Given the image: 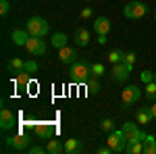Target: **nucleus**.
Returning a JSON list of instances; mask_svg holds the SVG:
<instances>
[{
  "label": "nucleus",
  "instance_id": "1",
  "mask_svg": "<svg viewBox=\"0 0 156 154\" xmlns=\"http://www.w3.org/2000/svg\"><path fill=\"white\" fill-rule=\"evenodd\" d=\"M71 79L75 83H85L90 79V75H92V65L87 63V60H75L71 65Z\"/></svg>",
  "mask_w": 156,
  "mask_h": 154
},
{
  "label": "nucleus",
  "instance_id": "2",
  "mask_svg": "<svg viewBox=\"0 0 156 154\" xmlns=\"http://www.w3.org/2000/svg\"><path fill=\"white\" fill-rule=\"evenodd\" d=\"M25 29L29 31V36L34 38H46L50 31V25L46 19H42V17H31L27 23H25Z\"/></svg>",
  "mask_w": 156,
  "mask_h": 154
},
{
  "label": "nucleus",
  "instance_id": "3",
  "mask_svg": "<svg viewBox=\"0 0 156 154\" xmlns=\"http://www.w3.org/2000/svg\"><path fill=\"white\" fill-rule=\"evenodd\" d=\"M106 144L110 146V150L115 154H119V152H125V148H127V140H125V131L123 129H115V131H110L108 133V140Z\"/></svg>",
  "mask_w": 156,
  "mask_h": 154
},
{
  "label": "nucleus",
  "instance_id": "4",
  "mask_svg": "<svg viewBox=\"0 0 156 154\" xmlns=\"http://www.w3.org/2000/svg\"><path fill=\"white\" fill-rule=\"evenodd\" d=\"M142 98V90L137 85H125L121 92V100H123V108H129L131 104H135Z\"/></svg>",
  "mask_w": 156,
  "mask_h": 154
},
{
  "label": "nucleus",
  "instance_id": "5",
  "mask_svg": "<svg viewBox=\"0 0 156 154\" xmlns=\"http://www.w3.org/2000/svg\"><path fill=\"white\" fill-rule=\"evenodd\" d=\"M123 15L127 19H142L144 15H148V6H146L144 2H140V0H133V2H129L123 9Z\"/></svg>",
  "mask_w": 156,
  "mask_h": 154
},
{
  "label": "nucleus",
  "instance_id": "6",
  "mask_svg": "<svg viewBox=\"0 0 156 154\" xmlns=\"http://www.w3.org/2000/svg\"><path fill=\"white\" fill-rule=\"evenodd\" d=\"M133 71V65H129V63H117V65H112V81H125L129 75H131Z\"/></svg>",
  "mask_w": 156,
  "mask_h": 154
},
{
  "label": "nucleus",
  "instance_id": "7",
  "mask_svg": "<svg viewBox=\"0 0 156 154\" xmlns=\"http://www.w3.org/2000/svg\"><path fill=\"white\" fill-rule=\"evenodd\" d=\"M123 131H125V140H127V144H133V142H142L146 138L144 131L137 129V125L135 123H123Z\"/></svg>",
  "mask_w": 156,
  "mask_h": 154
},
{
  "label": "nucleus",
  "instance_id": "8",
  "mask_svg": "<svg viewBox=\"0 0 156 154\" xmlns=\"http://www.w3.org/2000/svg\"><path fill=\"white\" fill-rule=\"evenodd\" d=\"M4 144L12 148V150H17V152H23V150H29V138L23 135V133H19V135H12V138H4Z\"/></svg>",
  "mask_w": 156,
  "mask_h": 154
},
{
  "label": "nucleus",
  "instance_id": "9",
  "mask_svg": "<svg viewBox=\"0 0 156 154\" xmlns=\"http://www.w3.org/2000/svg\"><path fill=\"white\" fill-rule=\"evenodd\" d=\"M25 48H27V52L34 54V56H42V54H46V42H44L42 38H34V36H31L29 40H27Z\"/></svg>",
  "mask_w": 156,
  "mask_h": 154
},
{
  "label": "nucleus",
  "instance_id": "10",
  "mask_svg": "<svg viewBox=\"0 0 156 154\" xmlns=\"http://www.w3.org/2000/svg\"><path fill=\"white\" fill-rule=\"evenodd\" d=\"M58 60H60V63H65V65H73L75 60H79L77 48H71V46L58 48Z\"/></svg>",
  "mask_w": 156,
  "mask_h": 154
},
{
  "label": "nucleus",
  "instance_id": "11",
  "mask_svg": "<svg viewBox=\"0 0 156 154\" xmlns=\"http://www.w3.org/2000/svg\"><path fill=\"white\" fill-rule=\"evenodd\" d=\"M34 129H36V135L40 138V140H50V138H52V133H54L52 123H36V125H34Z\"/></svg>",
  "mask_w": 156,
  "mask_h": 154
},
{
  "label": "nucleus",
  "instance_id": "12",
  "mask_svg": "<svg viewBox=\"0 0 156 154\" xmlns=\"http://www.w3.org/2000/svg\"><path fill=\"white\" fill-rule=\"evenodd\" d=\"M15 121H17V117L12 115V110H9V108H2V113H0V127L6 131L11 129L12 125H15Z\"/></svg>",
  "mask_w": 156,
  "mask_h": 154
},
{
  "label": "nucleus",
  "instance_id": "13",
  "mask_svg": "<svg viewBox=\"0 0 156 154\" xmlns=\"http://www.w3.org/2000/svg\"><path fill=\"white\" fill-rule=\"evenodd\" d=\"M94 31H96L98 36H106L108 31H110V21H108L106 17H96V21H94Z\"/></svg>",
  "mask_w": 156,
  "mask_h": 154
},
{
  "label": "nucleus",
  "instance_id": "14",
  "mask_svg": "<svg viewBox=\"0 0 156 154\" xmlns=\"http://www.w3.org/2000/svg\"><path fill=\"white\" fill-rule=\"evenodd\" d=\"M135 119H137V123H142V125H148V123L154 119V115H152L150 106H148V108L142 106V108H137V113H135Z\"/></svg>",
  "mask_w": 156,
  "mask_h": 154
},
{
  "label": "nucleus",
  "instance_id": "15",
  "mask_svg": "<svg viewBox=\"0 0 156 154\" xmlns=\"http://www.w3.org/2000/svg\"><path fill=\"white\" fill-rule=\"evenodd\" d=\"M83 150V144L79 142V140H75V138H71V140H65V152L67 154H77Z\"/></svg>",
  "mask_w": 156,
  "mask_h": 154
},
{
  "label": "nucleus",
  "instance_id": "16",
  "mask_svg": "<svg viewBox=\"0 0 156 154\" xmlns=\"http://www.w3.org/2000/svg\"><path fill=\"white\" fill-rule=\"evenodd\" d=\"M29 38H31V36H29L27 29H15V31H12V42H15L17 46H25Z\"/></svg>",
  "mask_w": 156,
  "mask_h": 154
},
{
  "label": "nucleus",
  "instance_id": "17",
  "mask_svg": "<svg viewBox=\"0 0 156 154\" xmlns=\"http://www.w3.org/2000/svg\"><path fill=\"white\" fill-rule=\"evenodd\" d=\"M46 152L48 154H62L65 152V144L60 142V140H48V144H46Z\"/></svg>",
  "mask_w": 156,
  "mask_h": 154
},
{
  "label": "nucleus",
  "instance_id": "18",
  "mask_svg": "<svg viewBox=\"0 0 156 154\" xmlns=\"http://www.w3.org/2000/svg\"><path fill=\"white\" fill-rule=\"evenodd\" d=\"M87 42H90V31L85 27H79L75 31V44L77 46H87Z\"/></svg>",
  "mask_w": 156,
  "mask_h": 154
},
{
  "label": "nucleus",
  "instance_id": "19",
  "mask_svg": "<svg viewBox=\"0 0 156 154\" xmlns=\"http://www.w3.org/2000/svg\"><path fill=\"white\" fill-rule=\"evenodd\" d=\"M144 154H156V138L146 135L144 138Z\"/></svg>",
  "mask_w": 156,
  "mask_h": 154
},
{
  "label": "nucleus",
  "instance_id": "20",
  "mask_svg": "<svg viewBox=\"0 0 156 154\" xmlns=\"http://www.w3.org/2000/svg\"><path fill=\"white\" fill-rule=\"evenodd\" d=\"M9 71L11 73H21V71H25V63L21 59H12V60H9Z\"/></svg>",
  "mask_w": 156,
  "mask_h": 154
},
{
  "label": "nucleus",
  "instance_id": "21",
  "mask_svg": "<svg viewBox=\"0 0 156 154\" xmlns=\"http://www.w3.org/2000/svg\"><path fill=\"white\" fill-rule=\"evenodd\" d=\"M127 154H144V140L142 142H133V144H127L125 148Z\"/></svg>",
  "mask_w": 156,
  "mask_h": 154
},
{
  "label": "nucleus",
  "instance_id": "22",
  "mask_svg": "<svg viewBox=\"0 0 156 154\" xmlns=\"http://www.w3.org/2000/svg\"><path fill=\"white\" fill-rule=\"evenodd\" d=\"M67 42H69V38H67V34H54L52 36V46L54 48H62V46H67Z\"/></svg>",
  "mask_w": 156,
  "mask_h": 154
},
{
  "label": "nucleus",
  "instance_id": "23",
  "mask_svg": "<svg viewBox=\"0 0 156 154\" xmlns=\"http://www.w3.org/2000/svg\"><path fill=\"white\" fill-rule=\"evenodd\" d=\"M85 88H87V94L90 96H96L100 92V83H98V77L96 79H87L85 81Z\"/></svg>",
  "mask_w": 156,
  "mask_h": 154
},
{
  "label": "nucleus",
  "instance_id": "24",
  "mask_svg": "<svg viewBox=\"0 0 156 154\" xmlns=\"http://www.w3.org/2000/svg\"><path fill=\"white\" fill-rule=\"evenodd\" d=\"M123 54H125V52H121V50H110V52H108V60H110L112 65H117V63L123 60Z\"/></svg>",
  "mask_w": 156,
  "mask_h": 154
},
{
  "label": "nucleus",
  "instance_id": "25",
  "mask_svg": "<svg viewBox=\"0 0 156 154\" xmlns=\"http://www.w3.org/2000/svg\"><path fill=\"white\" fill-rule=\"evenodd\" d=\"M15 83H17V85H29V73H27V71L17 73V79H15Z\"/></svg>",
  "mask_w": 156,
  "mask_h": 154
},
{
  "label": "nucleus",
  "instance_id": "26",
  "mask_svg": "<svg viewBox=\"0 0 156 154\" xmlns=\"http://www.w3.org/2000/svg\"><path fill=\"white\" fill-rule=\"evenodd\" d=\"M146 96H148L150 100H154V98H156V81L146 83Z\"/></svg>",
  "mask_w": 156,
  "mask_h": 154
},
{
  "label": "nucleus",
  "instance_id": "27",
  "mask_svg": "<svg viewBox=\"0 0 156 154\" xmlns=\"http://www.w3.org/2000/svg\"><path fill=\"white\" fill-rule=\"evenodd\" d=\"M92 75H94V77H102V75H104V65H102V63H94V65H92Z\"/></svg>",
  "mask_w": 156,
  "mask_h": 154
},
{
  "label": "nucleus",
  "instance_id": "28",
  "mask_svg": "<svg viewBox=\"0 0 156 154\" xmlns=\"http://www.w3.org/2000/svg\"><path fill=\"white\" fill-rule=\"evenodd\" d=\"M140 79H142L144 83H150V81H154V73H152V71H146V69H144V71L140 73Z\"/></svg>",
  "mask_w": 156,
  "mask_h": 154
},
{
  "label": "nucleus",
  "instance_id": "29",
  "mask_svg": "<svg viewBox=\"0 0 156 154\" xmlns=\"http://www.w3.org/2000/svg\"><path fill=\"white\" fill-rule=\"evenodd\" d=\"M11 11V4H9V0H0V15L2 17H6Z\"/></svg>",
  "mask_w": 156,
  "mask_h": 154
},
{
  "label": "nucleus",
  "instance_id": "30",
  "mask_svg": "<svg viewBox=\"0 0 156 154\" xmlns=\"http://www.w3.org/2000/svg\"><path fill=\"white\" fill-rule=\"evenodd\" d=\"M100 127H102L104 131H108V133H110V131H115V127H112V121H110V119H102Z\"/></svg>",
  "mask_w": 156,
  "mask_h": 154
},
{
  "label": "nucleus",
  "instance_id": "31",
  "mask_svg": "<svg viewBox=\"0 0 156 154\" xmlns=\"http://www.w3.org/2000/svg\"><path fill=\"white\" fill-rule=\"evenodd\" d=\"M46 146H29V154H44Z\"/></svg>",
  "mask_w": 156,
  "mask_h": 154
},
{
  "label": "nucleus",
  "instance_id": "32",
  "mask_svg": "<svg viewBox=\"0 0 156 154\" xmlns=\"http://www.w3.org/2000/svg\"><path fill=\"white\" fill-rule=\"evenodd\" d=\"M123 63L133 65V63H135V52H125V54H123Z\"/></svg>",
  "mask_w": 156,
  "mask_h": 154
},
{
  "label": "nucleus",
  "instance_id": "33",
  "mask_svg": "<svg viewBox=\"0 0 156 154\" xmlns=\"http://www.w3.org/2000/svg\"><path fill=\"white\" fill-rule=\"evenodd\" d=\"M25 71H27V73H36L37 71V65L34 63V60H27V63H25Z\"/></svg>",
  "mask_w": 156,
  "mask_h": 154
},
{
  "label": "nucleus",
  "instance_id": "34",
  "mask_svg": "<svg viewBox=\"0 0 156 154\" xmlns=\"http://www.w3.org/2000/svg\"><path fill=\"white\" fill-rule=\"evenodd\" d=\"M81 17H83V19H90V17H92V9H83V11H81Z\"/></svg>",
  "mask_w": 156,
  "mask_h": 154
},
{
  "label": "nucleus",
  "instance_id": "35",
  "mask_svg": "<svg viewBox=\"0 0 156 154\" xmlns=\"http://www.w3.org/2000/svg\"><path fill=\"white\" fill-rule=\"evenodd\" d=\"M98 152H100V154H110V152H112V150H110V146H108V144H106V146H102V148H100Z\"/></svg>",
  "mask_w": 156,
  "mask_h": 154
},
{
  "label": "nucleus",
  "instance_id": "36",
  "mask_svg": "<svg viewBox=\"0 0 156 154\" xmlns=\"http://www.w3.org/2000/svg\"><path fill=\"white\" fill-rule=\"evenodd\" d=\"M98 42L100 44H106V36H98Z\"/></svg>",
  "mask_w": 156,
  "mask_h": 154
},
{
  "label": "nucleus",
  "instance_id": "37",
  "mask_svg": "<svg viewBox=\"0 0 156 154\" xmlns=\"http://www.w3.org/2000/svg\"><path fill=\"white\" fill-rule=\"evenodd\" d=\"M150 110H152V115H154V119H156V102L152 104V106H150Z\"/></svg>",
  "mask_w": 156,
  "mask_h": 154
},
{
  "label": "nucleus",
  "instance_id": "38",
  "mask_svg": "<svg viewBox=\"0 0 156 154\" xmlns=\"http://www.w3.org/2000/svg\"><path fill=\"white\" fill-rule=\"evenodd\" d=\"M154 81H156V71H154Z\"/></svg>",
  "mask_w": 156,
  "mask_h": 154
},
{
  "label": "nucleus",
  "instance_id": "39",
  "mask_svg": "<svg viewBox=\"0 0 156 154\" xmlns=\"http://www.w3.org/2000/svg\"><path fill=\"white\" fill-rule=\"evenodd\" d=\"M154 19H156V9H154Z\"/></svg>",
  "mask_w": 156,
  "mask_h": 154
}]
</instances>
